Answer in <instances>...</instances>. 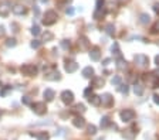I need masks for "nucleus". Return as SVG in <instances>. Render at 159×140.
<instances>
[{
  "instance_id": "nucleus-19",
  "label": "nucleus",
  "mask_w": 159,
  "mask_h": 140,
  "mask_svg": "<svg viewBox=\"0 0 159 140\" xmlns=\"http://www.w3.org/2000/svg\"><path fill=\"white\" fill-rule=\"evenodd\" d=\"M117 68H118L119 71H122V69H127V61L124 59L122 57L117 58Z\"/></svg>"
},
{
  "instance_id": "nucleus-49",
  "label": "nucleus",
  "mask_w": 159,
  "mask_h": 140,
  "mask_svg": "<svg viewBox=\"0 0 159 140\" xmlns=\"http://www.w3.org/2000/svg\"><path fill=\"white\" fill-rule=\"evenodd\" d=\"M39 1H40V3H47L48 0H39Z\"/></svg>"
},
{
  "instance_id": "nucleus-15",
  "label": "nucleus",
  "mask_w": 159,
  "mask_h": 140,
  "mask_svg": "<svg viewBox=\"0 0 159 140\" xmlns=\"http://www.w3.org/2000/svg\"><path fill=\"white\" fill-rule=\"evenodd\" d=\"M88 100H90V103H92L94 106H100L101 105V96H98V95H91V96H88Z\"/></svg>"
},
{
  "instance_id": "nucleus-1",
  "label": "nucleus",
  "mask_w": 159,
  "mask_h": 140,
  "mask_svg": "<svg viewBox=\"0 0 159 140\" xmlns=\"http://www.w3.org/2000/svg\"><path fill=\"white\" fill-rule=\"evenodd\" d=\"M57 20H58V14H57V11L54 10H48L46 11V14L43 17V24L44 25H53L57 23Z\"/></svg>"
},
{
  "instance_id": "nucleus-41",
  "label": "nucleus",
  "mask_w": 159,
  "mask_h": 140,
  "mask_svg": "<svg viewBox=\"0 0 159 140\" xmlns=\"http://www.w3.org/2000/svg\"><path fill=\"white\" fill-rule=\"evenodd\" d=\"M65 13H67L68 16H72V14H74V8H72V7H67V8H65Z\"/></svg>"
},
{
  "instance_id": "nucleus-30",
  "label": "nucleus",
  "mask_w": 159,
  "mask_h": 140,
  "mask_svg": "<svg viewBox=\"0 0 159 140\" xmlns=\"http://www.w3.org/2000/svg\"><path fill=\"white\" fill-rule=\"evenodd\" d=\"M121 81H122L121 76H119V75H115V76L111 79V83L112 85H115V86H118V85H121Z\"/></svg>"
},
{
  "instance_id": "nucleus-24",
  "label": "nucleus",
  "mask_w": 159,
  "mask_h": 140,
  "mask_svg": "<svg viewBox=\"0 0 159 140\" xmlns=\"http://www.w3.org/2000/svg\"><path fill=\"white\" fill-rule=\"evenodd\" d=\"M134 93L138 95V96H141L143 93V86L141 83H135V85H134Z\"/></svg>"
},
{
  "instance_id": "nucleus-6",
  "label": "nucleus",
  "mask_w": 159,
  "mask_h": 140,
  "mask_svg": "<svg viewBox=\"0 0 159 140\" xmlns=\"http://www.w3.org/2000/svg\"><path fill=\"white\" fill-rule=\"evenodd\" d=\"M61 100L65 105H71L74 102V93L71 91H63L61 92Z\"/></svg>"
},
{
  "instance_id": "nucleus-33",
  "label": "nucleus",
  "mask_w": 159,
  "mask_h": 140,
  "mask_svg": "<svg viewBox=\"0 0 159 140\" xmlns=\"http://www.w3.org/2000/svg\"><path fill=\"white\" fill-rule=\"evenodd\" d=\"M87 133H88V134H95V133H97V127L94 126V124H88Z\"/></svg>"
},
{
  "instance_id": "nucleus-47",
  "label": "nucleus",
  "mask_w": 159,
  "mask_h": 140,
  "mask_svg": "<svg viewBox=\"0 0 159 140\" xmlns=\"http://www.w3.org/2000/svg\"><path fill=\"white\" fill-rule=\"evenodd\" d=\"M34 14H36V16H39V14H40V10H39V7H34Z\"/></svg>"
},
{
  "instance_id": "nucleus-21",
  "label": "nucleus",
  "mask_w": 159,
  "mask_h": 140,
  "mask_svg": "<svg viewBox=\"0 0 159 140\" xmlns=\"http://www.w3.org/2000/svg\"><path fill=\"white\" fill-rule=\"evenodd\" d=\"M105 33L108 34V35H111V37H114V34H115V25L112 24V23L105 24Z\"/></svg>"
},
{
  "instance_id": "nucleus-52",
  "label": "nucleus",
  "mask_w": 159,
  "mask_h": 140,
  "mask_svg": "<svg viewBox=\"0 0 159 140\" xmlns=\"http://www.w3.org/2000/svg\"><path fill=\"white\" fill-rule=\"evenodd\" d=\"M0 116H1V112H0Z\"/></svg>"
},
{
  "instance_id": "nucleus-7",
  "label": "nucleus",
  "mask_w": 159,
  "mask_h": 140,
  "mask_svg": "<svg viewBox=\"0 0 159 140\" xmlns=\"http://www.w3.org/2000/svg\"><path fill=\"white\" fill-rule=\"evenodd\" d=\"M44 76H46V79H47V81H60V79H61V75H60V72L56 71V69L48 71Z\"/></svg>"
},
{
  "instance_id": "nucleus-5",
  "label": "nucleus",
  "mask_w": 159,
  "mask_h": 140,
  "mask_svg": "<svg viewBox=\"0 0 159 140\" xmlns=\"http://www.w3.org/2000/svg\"><path fill=\"white\" fill-rule=\"evenodd\" d=\"M21 72H23V75H27V76H34L37 74V68L32 64H24L21 66Z\"/></svg>"
},
{
  "instance_id": "nucleus-18",
  "label": "nucleus",
  "mask_w": 159,
  "mask_h": 140,
  "mask_svg": "<svg viewBox=\"0 0 159 140\" xmlns=\"http://www.w3.org/2000/svg\"><path fill=\"white\" fill-rule=\"evenodd\" d=\"M104 16H105V10H104V7H97L95 11H94V18H95V20H101Z\"/></svg>"
},
{
  "instance_id": "nucleus-13",
  "label": "nucleus",
  "mask_w": 159,
  "mask_h": 140,
  "mask_svg": "<svg viewBox=\"0 0 159 140\" xmlns=\"http://www.w3.org/2000/svg\"><path fill=\"white\" fill-rule=\"evenodd\" d=\"M10 13V7L7 3H0V16L1 17H7Z\"/></svg>"
},
{
  "instance_id": "nucleus-43",
  "label": "nucleus",
  "mask_w": 159,
  "mask_h": 140,
  "mask_svg": "<svg viewBox=\"0 0 159 140\" xmlns=\"http://www.w3.org/2000/svg\"><path fill=\"white\" fill-rule=\"evenodd\" d=\"M152 99H153V102H155L156 105H159V95L158 93H155V95L152 96Z\"/></svg>"
},
{
  "instance_id": "nucleus-25",
  "label": "nucleus",
  "mask_w": 159,
  "mask_h": 140,
  "mask_svg": "<svg viewBox=\"0 0 159 140\" xmlns=\"http://www.w3.org/2000/svg\"><path fill=\"white\" fill-rule=\"evenodd\" d=\"M72 112H75V113H84L85 112V106L82 103H77L74 106V109H72Z\"/></svg>"
},
{
  "instance_id": "nucleus-50",
  "label": "nucleus",
  "mask_w": 159,
  "mask_h": 140,
  "mask_svg": "<svg viewBox=\"0 0 159 140\" xmlns=\"http://www.w3.org/2000/svg\"><path fill=\"white\" fill-rule=\"evenodd\" d=\"M64 1H65V3H71L72 0H64Z\"/></svg>"
},
{
  "instance_id": "nucleus-36",
  "label": "nucleus",
  "mask_w": 159,
  "mask_h": 140,
  "mask_svg": "<svg viewBox=\"0 0 159 140\" xmlns=\"http://www.w3.org/2000/svg\"><path fill=\"white\" fill-rule=\"evenodd\" d=\"M30 45H32V48L37 49V48H40V47H41V41H39V40H33Z\"/></svg>"
},
{
  "instance_id": "nucleus-27",
  "label": "nucleus",
  "mask_w": 159,
  "mask_h": 140,
  "mask_svg": "<svg viewBox=\"0 0 159 140\" xmlns=\"http://www.w3.org/2000/svg\"><path fill=\"white\" fill-rule=\"evenodd\" d=\"M92 86H94V88H101V86H104V79L102 78H94Z\"/></svg>"
},
{
  "instance_id": "nucleus-37",
  "label": "nucleus",
  "mask_w": 159,
  "mask_h": 140,
  "mask_svg": "<svg viewBox=\"0 0 159 140\" xmlns=\"http://www.w3.org/2000/svg\"><path fill=\"white\" fill-rule=\"evenodd\" d=\"M40 33H41V31H40V27H39V25H33V27H32V34H33V35L36 37V35H39Z\"/></svg>"
},
{
  "instance_id": "nucleus-14",
  "label": "nucleus",
  "mask_w": 159,
  "mask_h": 140,
  "mask_svg": "<svg viewBox=\"0 0 159 140\" xmlns=\"http://www.w3.org/2000/svg\"><path fill=\"white\" fill-rule=\"evenodd\" d=\"M13 13L17 14V16H23V14L27 13V8L24 7V6H21V4H17V6L13 7Z\"/></svg>"
},
{
  "instance_id": "nucleus-46",
  "label": "nucleus",
  "mask_w": 159,
  "mask_h": 140,
  "mask_svg": "<svg viewBox=\"0 0 159 140\" xmlns=\"http://www.w3.org/2000/svg\"><path fill=\"white\" fill-rule=\"evenodd\" d=\"M4 33H6V31H4V27L0 25V35H4Z\"/></svg>"
},
{
  "instance_id": "nucleus-45",
  "label": "nucleus",
  "mask_w": 159,
  "mask_h": 140,
  "mask_svg": "<svg viewBox=\"0 0 159 140\" xmlns=\"http://www.w3.org/2000/svg\"><path fill=\"white\" fill-rule=\"evenodd\" d=\"M153 10H155L156 14H159V4H155V6H153Z\"/></svg>"
},
{
  "instance_id": "nucleus-8",
  "label": "nucleus",
  "mask_w": 159,
  "mask_h": 140,
  "mask_svg": "<svg viewBox=\"0 0 159 140\" xmlns=\"http://www.w3.org/2000/svg\"><path fill=\"white\" fill-rule=\"evenodd\" d=\"M64 69H65L68 74H72V72H75V71L78 69V64H77L75 61H67L65 65H64Z\"/></svg>"
},
{
  "instance_id": "nucleus-2",
  "label": "nucleus",
  "mask_w": 159,
  "mask_h": 140,
  "mask_svg": "<svg viewBox=\"0 0 159 140\" xmlns=\"http://www.w3.org/2000/svg\"><path fill=\"white\" fill-rule=\"evenodd\" d=\"M134 61H135V65L139 66V68H146V66L149 65V58L146 57V55H143V54H138L134 57Z\"/></svg>"
},
{
  "instance_id": "nucleus-3",
  "label": "nucleus",
  "mask_w": 159,
  "mask_h": 140,
  "mask_svg": "<svg viewBox=\"0 0 159 140\" xmlns=\"http://www.w3.org/2000/svg\"><path fill=\"white\" fill-rule=\"evenodd\" d=\"M119 117H121V120H122L124 123H128V122L134 120V117H135V112H134L132 109H124V110L119 113Z\"/></svg>"
},
{
  "instance_id": "nucleus-51",
  "label": "nucleus",
  "mask_w": 159,
  "mask_h": 140,
  "mask_svg": "<svg viewBox=\"0 0 159 140\" xmlns=\"http://www.w3.org/2000/svg\"><path fill=\"white\" fill-rule=\"evenodd\" d=\"M118 1H127V0H118Z\"/></svg>"
},
{
  "instance_id": "nucleus-9",
  "label": "nucleus",
  "mask_w": 159,
  "mask_h": 140,
  "mask_svg": "<svg viewBox=\"0 0 159 140\" xmlns=\"http://www.w3.org/2000/svg\"><path fill=\"white\" fill-rule=\"evenodd\" d=\"M112 103H114V98H112L111 93H104L102 96H101V105H104V106H111Z\"/></svg>"
},
{
  "instance_id": "nucleus-48",
  "label": "nucleus",
  "mask_w": 159,
  "mask_h": 140,
  "mask_svg": "<svg viewBox=\"0 0 159 140\" xmlns=\"http://www.w3.org/2000/svg\"><path fill=\"white\" fill-rule=\"evenodd\" d=\"M155 62H156V65L159 66V55H156V57H155Z\"/></svg>"
},
{
  "instance_id": "nucleus-26",
  "label": "nucleus",
  "mask_w": 159,
  "mask_h": 140,
  "mask_svg": "<svg viewBox=\"0 0 159 140\" xmlns=\"http://www.w3.org/2000/svg\"><path fill=\"white\" fill-rule=\"evenodd\" d=\"M110 124H111L110 117H108V116H102V117H101V127H102V129H105V127H108Z\"/></svg>"
},
{
  "instance_id": "nucleus-12",
  "label": "nucleus",
  "mask_w": 159,
  "mask_h": 140,
  "mask_svg": "<svg viewBox=\"0 0 159 140\" xmlns=\"http://www.w3.org/2000/svg\"><path fill=\"white\" fill-rule=\"evenodd\" d=\"M78 45L81 49H87L90 48V41H88V38L85 37V35H81L78 38Z\"/></svg>"
},
{
  "instance_id": "nucleus-4",
  "label": "nucleus",
  "mask_w": 159,
  "mask_h": 140,
  "mask_svg": "<svg viewBox=\"0 0 159 140\" xmlns=\"http://www.w3.org/2000/svg\"><path fill=\"white\" fill-rule=\"evenodd\" d=\"M32 107H33V112L39 116L44 115V113L47 112V106H46L44 102H36V103H33L32 105Z\"/></svg>"
},
{
  "instance_id": "nucleus-53",
  "label": "nucleus",
  "mask_w": 159,
  "mask_h": 140,
  "mask_svg": "<svg viewBox=\"0 0 159 140\" xmlns=\"http://www.w3.org/2000/svg\"><path fill=\"white\" fill-rule=\"evenodd\" d=\"M158 44H159V41H158Z\"/></svg>"
},
{
  "instance_id": "nucleus-10",
  "label": "nucleus",
  "mask_w": 159,
  "mask_h": 140,
  "mask_svg": "<svg viewBox=\"0 0 159 140\" xmlns=\"http://www.w3.org/2000/svg\"><path fill=\"white\" fill-rule=\"evenodd\" d=\"M90 58L92 59V61H100V58H101V51L98 47H94V48L90 49Z\"/></svg>"
},
{
  "instance_id": "nucleus-28",
  "label": "nucleus",
  "mask_w": 159,
  "mask_h": 140,
  "mask_svg": "<svg viewBox=\"0 0 159 140\" xmlns=\"http://www.w3.org/2000/svg\"><path fill=\"white\" fill-rule=\"evenodd\" d=\"M124 137L128 140H132L135 137V132H134L132 129H128V130H125V133H124Z\"/></svg>"
},
{
  "instance_id": "nucleus-17",
  "label": "nucleus",
  "mask_w": 159,
  "mask_h": 140,
  "mask_svg": "<svg viewBox=\"0 0 159 140\" xmlns=\"http://www.w3.org/2000/svg\"><path fill=\"white\" fill-rule=\"evenodd\" d=\"M54 91L53 89H46V91L43 92V96H44V99L47 100V102H51L53 99H54Z\"/></svg>"
},
{
  "instance_id": "nucleus-23",
  "label": "nucleus",
  "mask_w": 159,
  "mask_h": 140,
  "mask_svg": "<svg viewBox=\"0 0 159 140\" xmlns=\"http://www.w3.org/2000/svg\"><path fill=\"white\" fill-rule=\"evenodd\" d=\"M151 21V17H149V14H146V13H142L141 16H139V23L143 25H146L148 23Z\"/></svg>"
},
{
  "instance_id": "nucleus-22",
  "label": "nucleus",
  "mask_w": 159,
  "mask_h": 140,
  "mask_svg": "<svg viewBox=\"0 0 159 140\" xmlns=\"http://www.w3.org/2000/svg\"><path fill=\"white\" fill-rule=\"evenodd\" d=\"M111 51L114 52V55L117 58L119 57H122V54H121V49H119V45H118V42H114L112 44V47H111Z\"/></svg>"
},
{
  "instance_id": "nucleus-29",
  "label": "nucleus",
  "mask_w": 159,
  "mask_h": 140,
  "mask_svg": "<svg viewBox=\"0 0 159 140\" xmlns=\"http://www.w3.org/2000/svg\"><path fill=\"white\" fill-rule=\"evenodd\" d=\"M36 139H37V140H48V139H50V134H48L47 132L37 133V134H36Z\"/></svg>"
},
{
  "instance_id": "nucleus-16",
  "label": "nucleus",
  "mask_w": 159,
  "mask_h": 140,
  "mask_svg": "<svg viewBox=\"0 0 159 140\" xmlns=\"http://www.w3.org/2000/svg\"><path fill=\"white\" fill-rule=\"evenodd\" d=\"M82 76L84 78H92L94 76V68L92 66H85L82 69Z\"/></svg>"
},
{
  "instance_id": "nucleus-35",
  "label": "nucleus",
  "mask_w": 159,
  "mask_h": 140,
  "mask_svg": "<svg viewBox=\"0 0 159 140\" xmlns=\"http://www.w3.org/2000/svg\"><path fill=\"white\" fill-rule=\"evenodd\" d=\"M16 40L14 38H9L7 41H6V47H9V48H11V47H16Z\"/></svg>"
},
{
  "instance_id": "nucleus-38",
  "label": "nucleus",
  "mask_w": 159,
  "mask_h": 140,
  "mask_svg": "<svg viewBox=\"0 0 159 140\" xmlns=\"http://www.w3.org/2000/svg\"><path fill=\"white\" fill-rule=\"evenodd\" d=\"M158 33H159V20L152 27V34H158Z\"/></svg>"
},
{
  "instance_id": "nucleus-39",
  "label": "nucleus",
  "mask_w": 159,
  "mask_h": 140,
  "mask_svg": "<svg viewBox=\"0 0 159 140\" xmlns=\"http://www.w3.org/2000/svg\"><path fill=\"white\" fill-rule=\"evenodd\" d=\"M84 95H85V98L91 96V95H92V88H91V86H90V88H87V89L84 91Z\"/></svg>"
},
{
  "instance_id": "nucleus-32",
  "label": "nucleus",
  "mask_w": 159,
  "mask_h": 140,
  "mask_svg": "<svg viewBox=\"0 0 159 140\" xmlns=\"http://www.w3.org/2000/svg\"><path fill=\"white\" fill-rule=\"evenodd\" d=\"M119 88V92H121V93H124V95H127L128 93V91H129V88H128V85L127 83H125V85H122V83H121V85H118Z\"/></svg>"
},
{
  "instance_id": "nucleus-44",
  "label": "nucleus",
  "mask_w": 159,
  "mask_h": 140,
  "mask_svg": "<svg viewBox=\"0 0 159 140\" xmlns=\"http://www.w3.org/2000/svg\"><path fill=\"white\" fill-rule=\"evenodd\" d=\"M110 62H111V58H105V59H104L102 61V65H108V64H110Z\"/></svg>"
},
{
  "instance_id": "nucleus-31",
  "label": "nucleus",
  "mask_w": 159,
  "mask_h": 140,
  "mask_svg": "<svg viewBox=\"0 0 159 140\" xmlns=\"http://www.w3.org/2000/svg\"><path fill=\"white\" fill-rule=\"evenodd\" d=\"M60 45H61V48H63V49H70V47H71V42L68 41V40H63V41L60 42Z\"/></svg>"
},
{
  "instance_id": "nucleus-42",
  "label": "nucleus",
  "mask_w": 159,
  "mask_h": 140,
  "mask_svg": "<svg viewBox=\"0 0 159 140\" xmlns=\"http://www.w3.org/2000/svg\"><path fill=\"white\" fill-rule=\"evenodd\" d=\"M21 100H23V103H26V105H30V103H32V100H30V98H29V96H23V99H21Z\"/></svg>"
},
{
  "instance_id": "nucleus-11",
  "label": "nucleus",
  "mask_w": 159,
  "mask_h": 140,
  "mask_svg": "<svg viewBox=\"0 0 159 140\" xmlns=\"http://www.w3.org/2000/svg\"><path fill=\"white\" fill-rule=\"evenodd\" d=\"M72 124H74L75 127L81 129V127H84V126H85V120H84V117H82V116H75V117L72 119Z\"/></svg>"
},
{
  "instance_id": "nucleus-34",
  "label": "nucleus",
  "mask_w": 159,
  "mask_h": 140,
  "mask_svg": "<svg viewBox=\"0 0 159 140\" xmlns=\"http://www.w3.org/2000/svg\"><path fill=\"white\" fill-rule=\"evenodd\" d=\"M50 40H53V34L50 31H46L43 34V41H50Z\"/></svg>"
},
{
  "instance_id": "nucleus-20",
  "label": "nucleus",
  "mask_w": 159,
  "mask_h": 140,
  "mask_svg": "<svg viewBox=\"0 0 159 140\" xmlns=\"http://www.w3.org/2000/svg\"><path fill=\"white\" fill-rule=\"evenodd\" d=\"M149 79H151V88H159V76L155 74H149Z\"/></svg>"
},
{
  "instance_id": "nucleus-40",
  "label": "nucleus",
  "mask_w": 159,
  "mask_h": 140,
  "mask_svg": "<svg viewBox=\"0 0 159 140\" xmlns=\"http://www.w3.org/2000/svg\"><path fill=\"white\" fill-rule=\"evenodd\" d=\"M9 91H11V88H10V86H7V88H3V89L0 91V95H1V96H4Z\"/></svg>"
}]
</instances>
